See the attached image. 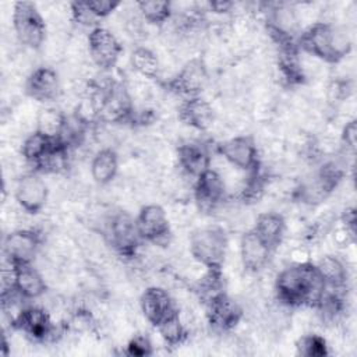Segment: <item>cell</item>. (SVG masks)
I'll return each instance as SVG.
<instances>
[{"label":"cell","mask_w":357,"mask_h":357,"mask_svg":"<svg viewBox=\"0 0 357 357\" xmlns=\"http://www.w3.org/2000/svg\"><path fill=\"white\" fill-rule=\"evenodd\" d=\"M324 280L312 262L286 265L275 279V297L282 303L297 307H315L324 291Z\"/></svg>","instance_id":"cell-1"},{"label":"cell","mask_w":357,"mask_h":357,"mask_svg":"<svg viewBox=\"0 0 357 357\" xmlns=\"http://www.w3.org/2000/svg\"><path fill=\"white\" fill-rule=\"evenodd\" d=\"M297 47L326 64H335L349 56L351 35L344 24L317 22L301 32Z\"/></svg>","instance_id":"cell-2"},{"label":"cell","mask_w":357,"mask_h":357,"mask_svg":"<svg viewBox=\"0 0 357 357\" xmlns=\"http://www.w3.org/2000/svg\"><path fill=\"white\" fill-rule=\"evenodd\" d=\"M229 244V236L220 225L199 226L188 237L190 255L206 268H222Z\"/></svg>","instance_id":"cell-3"},{"label":"cell","mask_w":357,"mask_h":357,"mask_svg":"<svg viewBox=\"0 0 357 357\" xmlns=\"http://www.w3.org/2000/svg\"><path fill=\"white\" fill-rule=\"evenodd\" d=\"M11 28L24 49L39 52L47 36V24L36 3L18 1L13 6Z\"/></svg>","instance_id":"cell-4"},{"label":"cell","mask_w":357,"mask_h":357,"mask_svg":"<svg viewBox=\"0 0 357 357\" xmlns=\"http://www.w3.org/2000/svg\"><path fill=\"white\" fill-rule=\"evenodd\" d=\"M99 233L103 236L107 245L127 259L137 255L142 243L135 218L123 209L110 212Z\"/></svg>","instance_id":"cell-5"},{"label":"cell","mask_w":357,"mask_h":357,"mask_svg":"<svg viewBox=\"0 0 357 357\" xmlns=\"http://www.w3.org/2000/svg\"><path fill=\"white\" fill-rule=\"evenodd\" d=\"M135 222L142 241L159 248L172 245L173 233L170 230V220L162 205L156 202L142 205Z\"/></svg>","instance_id":"cell-6"},{"label":"cell","mask_w":357,"mask_h":357,"mask_svg":"<svg viewBox=\"0 0 357 357\" xmlns=\"http://www.w3.org/2000/svg\"><path fill=\"white\" fill-rule=\"evenodd\" d=\"M209 84V70L201 57L185 61L176 75L162 85L169 92L185 98L198 96Z\"/></svg>","instance_id":"cell-7"},{"label":"cell","mask_w":357,"mask_h":357,"mask_svg":"<svg viewBox=\"0 0 357 357\" xmlns=\"http://www.w3.org/2000/svg\"><path fill=\"white\" fill-rule=\"evenodd\" d=\"M43 243V233L38 229L11 230L3 240V257L14 264L33 262Z\"/></svg>","instance_id":"cell-8"},{"label":"cell","mask_w":357,"mask_h":357,"mask_svg":"<svg viewBox=\"0 0 357 357\" xmlns=\"http://www.w3.org/2000/svg\"><path fill=\"white\" fill-rule=\"evenodd\" d=\"M205 318L213 332L225 335L234 331L244 318V307L227 293L205 304Z\"/></svg>","instance_id":"cell-9"},{"label":"cell","mask_w":357,"mask_h":357,"mask_svg":"<svg viewBox=\"0 0 357 357\" xmlns=\"http://www.w3.org/2000/svg\"><path fill=\"white\" fill-rule=\"evenodd\" d=\"M50 197V188L38 172H28L15 180L14 199L28 213H39L45 209Z\"/></svg>","instance_id":"cell-10"},{"label":"cell","mask_w":357,"mask_h":357,"mask_svg":"<svg viewBox=\"0 0 357 357\" xmlns=\"http://www.w3.org/2000/svg\"><path fill=\"white\" fill-rule=\"evenodd\" d=\"M88 47L91 60L100 70H113L121 56L123 45L109 28L95 26L88 33Z\"/></svg>","instance_id":"cell-11"},{"label":"cell","mask_w":357,"mask_h":357,"mask_svg":"<svg viewBox=\"0 0 357 357\" xmlns=\"http://www.w3.org/2000/svg\"><path fill=\"white\" fill-rule=\"evenodd\" d=\"M192 197L199 212L215 213L229 195L222 176L213 169H208L195 178Z\"/></svg>","instance_id":"cell-12"},{"label":"cell","mask_w":357,"mask_h":357,"mask_svg":"<svg viewBox=\"0 0 357 357\" xmlns=\"http://www.w3.org/2000/svg\"><path fill=\"white\" fill-rule=\"evenodd\" d=\"M218 153L233 167L251 172L259 165V152L251 135H234L218 145Z\"/></svg>","instance_id":"cell-13"},{"label":"cell","mask_w":357,"mask_h":357,"mask_svg":"<svg viewBox=\"0 0 357 357\" xmlns=\"http://www.w3.org/2000/svg\"><path fill=\"white\" fill-rule=\"evenodd\" d=\"M24 92L33 102H56L63 93V84L54 68L39 66L26 77Z\"/></svg>","instance_id":"cell-14"},{"label":"cell","mask_w":357,"mask_h":357,"mask_svg":"<svg viewBox=\"0 0 357 357\" xmlns=\"http://www.w3.org/2000/svg\"><path fill=\"white\" fill-rule=\"evenodd\" d=\"M273 251L268 244L251 229L243 233L238 245L241 266L247 273L257 275L271 264Z\"/></svg>","instance_id":"cell-15"},{"label":"cell","mask_w":357,"mask_h":357,"mask_svg":"<svg viewBox=\"0 0 357 357\" xmlns=\"http://www.w3.org/2000/svg\"><path fill=\"white\" fill-rule=\"evenodd\" d=\"M177 116L183 124L199 132L212 130L216 120L212 103L201 95L183 99L177 109Z\"/></svg>","instance_id":"cell-16"},{"label":"cell","mask_w":357,"mask_h":357,"mask_svg":"<svg viewBox=\"0 0 357 357\" xmlns=\"http://www.w3.org/2000/svg\"><path fill=\"white\" fill-rule=\"evenodd\" d=\"M139 308L145 319L156 326L177 311V304L167 289L162 286H149L139 296Z\"/></svg>","instance_id":"cell-17"},{"label":"cell","mask_w":357,"mask_h":357,"mask_svg":"<svg viewBox=\"0 0 357 357\" xmlns=\"http://www.w3.org/2000/svg\"><path fill=\"white\" fill-rule=\"evenodd\" d=\"M177 166L180 172L188 177L197 178L205 170L211 167L212 156L205 144L198 139H190L180 142L176 148Z\"/></svg>","instance_id":"cell-18"},{"label":"cell","mask_w":357,"mask_h":357,"mask_svg":"<svg viewBox=\"0 0 357 357\" xmlns=\"http://www.w3.org/2000/svg\"><path fill=\"white\" fill-rule=\"evenodd\" d=\"M252 230L273 251L286 237V218L276 211L261 212L255 218Z\"/></svg>","instance_id":"cell-19"},{"label":"cell","mask_w":357,"mask_h":357,"mask_svg":"<svg viewBox=\"0 0 357 357\" xmlns=\"http://www.w3.org/2000/svg\"><path fill=\"white\" fill-rule=\"evenodd\" d=\"M92 180L103 187L114 181L120 172V159L114 148H102L95 152L89 163Z\"/></svg>","instance_id":"cell-20"},{"label":"cell","mask_w":357,"mask_h":357,"mask_svg":"<svg viewBox=\"0 0 357 357\" xmlns=\"http://www.w3.org/2000/svg\"><path fill=\"white\" fill-rule=\"evenodd\" d=\"M26 300L40 298L46 290L47 283L40 271L32 264H17L15 268V286Z\"/></svg>","instance_id":"cell-21"},{"label":"cell","mask_w":357,"mask_h":357,"mask_svg":"<svg viewBox=\"0 0 357 357\" xmlns=\"http://www.w3.org/2000/svg\"><path fill=\"white\" fill-rule=\"evenodd\" d=\"M130 66L139 77L145 79H160L162 64L155 50L146 46H137L130 54Z\"/></svg>","instance_id":"cell-22"},{"label":"cell","mask_w":357,"mask_h":357,"mask_svg":"<svg viewBox=\"0 0 357 357\" xmlns=\"http://www.w3.org/2000/svg\"><path fill=\"white\" fill-rule=\"evenodd\" d=\"M325 284L344 286L349 280V271L344 261L333 254L321 255L314 264Z\"/></svg>","instance_id":"cell-23"},{"label":"cell","mask_w":357,"mask_h":357,"mask_svg":"<svg viewBox=\"0 0 357 357\" xmlns=\"http://www.w3.org/2000/svg\"><path fill=\"white\" fill-rule=\"evenodd\" d=\"M67 116L68 114L56 106L40 107L36 116V130L52 139H57L64 128Z\"/></svg>","instance_id":"cell-24"},{"label":"cell","mask_w":357,"mask_h":357,"mask_svg":"<svg viewBox=\"0 0 357 357\" xmlns=\"http://www.w3.org/2000/svg\"><path fill=\"white\" fill-rule=\"evenodd\" d=\"M54 141L56 139H52L36 130L22 139L20 146V155L22 156V159L26 160V163H29V166L35 167V165L50 149Z\"/></svg>","instance_id":"cell-25"},{"label":"cell","mask_w":357,"mask_h":357,"mask_svg":"<svg viewBox=\"0 0 357 357\" xmlns=\"http://www.w3.org/2000/svg\"><path fill=\"white\" fill-rule=\"evenodd\" d=\"M158 333L160 335L162 340L165 342L166 346L170 347H176V346H181L187 342L190 333L185 329L184 324L181 322L178 312H173L172 315H169L167 318H165L162 322H159L156 325Z\"/></svg>","instance_id":"cell-26"},{"label":"cell","mask_w":357,"mask_h":357,"mask_svg":"<svg viewBox=\"0 0 357 357\" xmlns=\"http://www.w3.org/2000/svg\"><path fill=\"white\" fill-rule=\"evenodd\" d=\"M294 349L298 356L304 357H321L329 353L325 337L315 332L300 335L294 342Z\"/></svg>","instance_id":"cell-27"},{"label":"cell","mask_w":357,"mask_h":357,"mask_svg":"<svg viewBox=\"0 0 357 357\" xmlns=\"http://www.w3.org/2000/svg\"><path fill=\"white\" fill-rule=\"evenodd\" d=\"M137 8L148 24L163 25L172 17V1H137Z\"/></svg>","instance_id":"cell-28"},{"label":"cell","mask_w":357,"mask_h":357,"mask_svg":"<svg viewBox=\"0 0 357 357\" xmlns=\"http://www.w3.org/2000/svg\"><path fill=\"white\" fill-rule=\"evenodd\" d=\"M71 21H74L78 26L93 29L95 26H98L96 24L99 20L92 13L88 3L71 1Z\"/></svg>","instance_id":"cell-29"},{"label":"cell","mask_w":357,"mask_h":357,"mask_svg":"<svg viewBox=\"0 0 357 357\" xmlns=\"http://www.w3.org/2000/svg\"><path fill=\"white\" fill-rule=\"evenodd\" d=\"M126 353L131 356H149L153 353V344L149 336L146 333H135L132 335L127 344H126Z\"/></svg>","instance_id":"cell-30"},{"label":"cell","mask_w":357,"mask_h":357,"mask_svg":"<svg viewBox=\"0 0 357 357\" xmlns=\"http://www.w3.org/2000/svg\"><path fill=\"white\" fill-rule=\"evenodd\" d=\"M354 240H356V230H353L342 223L337 226H333V229L331 231V241H332L333 247H336L339 250H344L350 244H354Z\"/></svg>","instance_id":"cell-31"},{"label":"cell","mask_w":357,"mask_h":357,"mask_svg":"<svg viewBox=\"0 0 357 357\" xmlns=\"http://www.w3.org/2000/svg\"><path fill=\"white\" fill-rule=\"evenodd\" d=\"M339 141L342 142V148L354 152L356 151V142H357V121L356 119L346 121L339 134Z\"/></svg>","instance_id":"cell-32"},{"label":"cell","mask_w":357,"mask_h":357,"mask_svg":"<svg viewBox=\"0 0 357 357\" xmlns=\"http://www.w3.org/2000/svg\"><path fill=\"white\" fill-rule=\"evenodd\" d=\"M88 6L92 10V13L96 15V18L102 20L109 17L112 13L117 11L121 3L110 1V0H95V1H88Z\"/></svg>","instance_id":"cell-33"}]
</instances>
